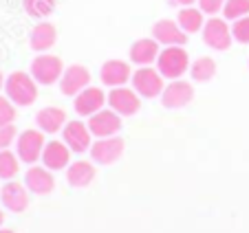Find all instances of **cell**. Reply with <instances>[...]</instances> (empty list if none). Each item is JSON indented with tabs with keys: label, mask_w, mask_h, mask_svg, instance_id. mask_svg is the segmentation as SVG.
Wrapping results in <instances>:
<instances>
[{
	"label": "cell",
	"mask_w": 249,
	"mask_h": 233,
	"mask_svg": "<svg viewBox=\"0 0 249 233\" xmlns=\"http://www.w3.org/2000/svg\"><path fill=\"white\" fill-rule=\"evenodd\" d=\"M5 80H7V77L2 75V70H0V90H5Z\"/></svg>",
	"instance_id": "obj_33"
},
{
	"label": "cell",
	"mask_w": 249,
	"mask_h": 233,
	"mask_svg": "<svg viewBox=\"0 0 249 233\" xmlns=\"http://www.w3.org/2000/svg\"><path fill=\"white\" fill-rule=\"evenodd\" d=\"M231 35H234V42L249 44V16L234 20V24H231Z\"/></svg>",
	"instance_id": "obj_28"
},
{
	"label": "cell",
	"mask_w": 249,
	"mask_h": 233,
	"mask_svg": "<svg viewBox=\"0 0 249 233\" xmlns=\"http://www.w3.org/2000/svg\"><path fill=\"white\" fill-rule=\"evenodd\" d=\"M31 77L38 82L40 86H51L55 82H60L62 73H64V64L57 55H51V53H42V55L33 57L31 68H29Z\"/></svg>",
	"instance_id": "obj_5"
},
{
	"label": "cell",
	"mask_w": 249,
	"mask_h": 233,
	"mask_svg": "<svg viewBox=\"0 0 249 233\" xmlns=\"http://www.w3.org/2000/svg\"><path fill=\"white\" fill-rule=\"evenodd\" d=\"M55 0H22V7L31 18H49L55 11Z\"/></svg>",
	"instance_id": "obj_26"
},
{
	"label": "cell",
	"mask_w": 249,
	"mask_h": 233,
	"mask_svg": "<svg viewBox=\"0 0 249 233\" xmlns=\"http://www.w3.org/2000/svg\"><path fill=\"white\" fill-rule=\"evenodd\" d=\"M198 2V9L203 11L205 16H216L223 14V7H225V0H196Z\"/></svg>",
	"instance_id": "obj_31"
},
{
	"label": "cell",
	"mask_w": 249,
	"mask_h": 233,
	"mask_svg": "<svg viewBox=\"0 0 249 233\" xmlns=\"http://www.w3.org/2000/svg\"><path fill=\"white\" fill-rule=\"evenodd\" d=\"M106 103H108L110 110H115L119 116H132L139 112L141 108V97L137 95L135 88H126V86H117L108 93L106 97Z\"/></svg>",
	"instance_id": "obj_9"
},
{
	"label": "cell",
	"mask_w": 249,
	"mask_h": 233,
	"mask_svg": "<svg viewBox=\"0 0 249 233\" xmlns=\"http://www.w3.org/2000/svg\"><path fill=\"white\" fill-rule=\"evenodd\" d=\"M159 42L155 37H139L135 40L128 51V57H130L132 64L137 66H152L157 64V57H159Z\"/></svg>",
	"instance_id": "obj_19"
},
{
	"label": "cell",
	"mask_w": 249,
	"mask_h": 233,
	"mask_svg": "<svg viewBox=\"0 0 249 233\" xmlns=\"http://www.w3.org/2000/svg\"><path fill=\"white\" fill-rule=\"evenodd\" d=\"M24 187L36 196H47L55 189V178L53 172L47 169L44 165H31L24 174Z\"/></svg>",
	"instance_id": "obj_14"
},
{
	"label": "cell",
	"mask_w": 249,
	"mask_h": 233,
	"mask_svg": "<svg viewBox=\"0 0 249 233\" xmlns=\"http://www.w3.org/2000/svg\"><path fill=\"white\" fill-rule=\"evenodd\" d=\"M2 222H5V214L0 211V229H2Z\"/></svg>",
	"instance_id": "obj_34"
},
{
	"label": "cell",
	"mask_w": 249,
	"mask_h": 233,
	"mask_svg": "<svg viewBox=\"0 0 249 233\" xmlns=\"http://www.w3.org/2000/svg\"><path fill=\"white\" fill-rule=\"evenodd\" d=\"M73 108L80 116H90L95 112H99L102 108H106V93L102 88H95V86H89L82 93H77L73 97Z\"/></svg>",
	"instance_id": "obj_16"
},
{
	"label": "cell",
	"mask_w": 249,
	"mask_h": 233,
	"mask_svg": "<svg viewBox=\"0 0 249 233\" xmlns=\"http://www.w3.org/2000/svg\"><path fill=\"white\" fill-rule=\"evenodd\" d=\"M36 126L38 130H42L44 134H57L64 130L66 126V112L57 106H47L42 110H38L36 115Z\"/></svg>",
	"instance_id": "obj_20"
},
{
	"label": "cell",
	"mask_w": 249,
	"mask_h": 233,
	"mask_svg": "<svg viewBox=\"0 0 249 233\" xmlns=\"http://www.w3.org/2000/svg\"><path fill=\"white\" fill-rule=\"evenodd\" d=\"M90 86V73L86 66L82 64H71L64 68L60 77V90L66 97H75L77 93H82L84 88Z\"/></svg>",
	"instance_id": "obj_11"
},
{
	"label": "cell",
	"mask_w": 249,
	"mask_h": 233,
	"mask_svg": "<svg viewBox=\"0 0 249 233\" xmlns=\"http://www.w3.org/2000/svg\"><path fill=\"white\" fill-rule=\"evenodd\" d=\"M190 75H192L194 82L205 84V82H210L212 77L216 75V62L212 60V57H207V55L196 57V60L190 64Z\"/></svg>",
	"instance_id": "obj_24"
},
{
	"label": "cell",
	"mask_w": 249,
	"mask_h": 233,
	"mask_svg": "<svg viewBox=\"0 0 249 233\" xmlns=\"http://www.w3.org/2000/svg\"><path fill=\"white\" fill-rule=\"evenodd\" d=\"M16 139H18V132H16L14 123L0 128V152H2V150H9L11 145L16 143Z\"/></svg>",
	"instance_id": "obj_30"
},
{
	"label": "cell",
	"mask_w": 249,
	"mask_h": 233,
	"mask_svg": "<svg viewBox=\"0 0 249 233\" xmlns=\"http://www.w3.org/2000/svg\"><path fill=\"white\" fill-rule=\"evenodd\" d=\"M124 150H126V143H124L122 136H106V139H97L90 145V159L97 165H113L122 159Z\"/></svg>",
	"instance_id": "obj_7"
},
{
	"label": "cell",
	"mask_w": 249,
	"mask_h": 233,
	"mask_svg": "<svg viewBox=\"0 0 249 233\" xmlns=\"http://www.w3.org/2000/svg\"><path fill=\"white\" fill-rule=\"evenodd\" d=\"M5 97H9L20 108L31 106L38 99V82L31 77V73L16 70L5 80Z\"/></svg>",
	"instance_id": "obj_1"
},
{
	"label": "cell",
	"mask_w": 249,
	"mask_h": 233,
	"mask_svg": "<svg viewBox=\"0 0 249 233\" xmlns=\"http://www.w3.org/2000/svg\"><path fill=\"white\" fill-rule=\"evenodd\" d=\"M18 167H20L18 154L11 152V150H2L0 152V181H14L18 176Z\"/></svg>",
	"instance_id": "obj_25"
},
{
	"label": "cell",
	"mask_w": 249,
	"mask_h": 233,
	"mask_svg": "<svg viewBox=\"0 0 249 233\" xmlns=\"http://www.w3.org/2000/svg\"><path fill=\"white\" fill-rule=\"evenodd\" d=\"M0 233H16V231H11V229H0Z\"/></svg>",
	"instance_id": "obj_35"
},
{
	"label": "cell",
	"mask_w": 249,
	"mask_h": 233,
	"mask_svg": "<svg viewBox=\"0 0 249 233\" xmlns=\"http://www.w3.org/2000/svg\"><path fill=\"white\" fill-rule=\"evenodd\" d=\"M190 55L183 47H163L157 57V70L163 75V80H181L190 73Z\"/></svg>",
	"instance_id": "obj_2"
},
{
	"label": "cell",
	"mask_w": 249,
	"mask_h": 233,
	"mask_svg": "<svg viewBox=\"0 0 249 233\" xmlns=\"http://www.w3.org/2000/svg\"><path fill=\"white\" fill-rule=\"evenodd\" d=\"M152 37L161 47H183L188 42V33L179 27V22L168 18L152 24Z\"/></svg>",
	"instance_id": "obj_13"
},
{
	"label": "cell",
	"mask_w": 249,
	"mask_h": 233,
	"mask_svg": "<svg viewBox=\"0 0 249 233\" xmlns=\"http://www.w3.org/2000/svg\"><path fill=\"white\" fill-rule=\"evenodd\" d=\"M62 141L71 148V152L84 154L93 145V134L84 121H66L64 130H62Z\"/></svg>",
	"instance_id": "obj_12"
},
{
	"label": "cell",
	"mask_w": 249,
	"mask_h": 233,
	"mask_svg": "<svg viewBox=\"0 0 249 233\" xmlns=\"http://www.w3.org/2000/svg\"><path fill=\"white\" fill-rule=\"evenodd\" d=\"M16 121V103L9 97H0V128Z\"/></svg>",
	"instance_id": "obj_29"
},
{
	"label": "cell",
	"mask_w": 249,
	"mask_h": 233,
	"mask_svg": "<svg viewBox=\"0 0 249 233\" xmlns=\"http://www.w3.org/2000/svg\"><path fill=\"white\" fill-rule=\"evenodd\" d=\"M177 22H179V27L183 29L185 33H198L203 31V27H205V14H203L198 7H181L179 16H177Z\"/></svg>",
	"instance_id": "obj_23"
},
{
	"label": "cell",
	"mask_w": 249,
	"mask_h": 233,
	"mask_svg": "<svg viewBox=\"0 0 249 233\" xmlns=\"http://www.w3.org/2000/svg\"><path fill=\"white\" fill-rule=\"evenodd\" d=\"M249 16V0H225V7H223V18L225 20H238Z\"/></svg>",
	"instance_id": "obj_27"
},
{
	"label": "cell",
	"mask_w": 249,
	"mask_h": 233,
	"mask_svg": "<svg viewBox=\"0 0 249 233\" xmlns=\"http://www.w3.org/2000/svg\"><path fill=\"white\" fill-rule=\"evenodd\" d=\"M132 88L137 90V95L143 99H155L163 93V75L152 66H137V70H132L130 77Z\"/></svg>",
	"instance_id": "obj_3"
},
{
	"label": "cell",
	"mask_w": 249,
	"mask_h": 233,
	"mask_svg": "<svg viewBox=\"0 0 249 233\" xmlns=\"http://www.w3.org/2000/svg\"><path fill=\"white\" fill-rule=\"evenodd\" d=\"M16 154L18 159L27 165H36V161L42 159V150L47 145V139H44L42 130H36V128H29V130H22L16 139Z\"/></svg>",
	"instance_id": "obj_4"
},
{
	"label": "cell",
	"mask_w": 249,
	"mask_h": 233,
	"mask_svg": "<svg viewBox=\"0 0 249 233\" xmlns=\"http://www.w3.org/2000/svg\"><path fill=\"white\" fill-rule=\"evenodd\" d=\"M124 116H119L115 110H110V108H102L99 112H95V115L89 116V130L93 136H97V139H106V136H115L119 134V130H122L124 126Z\"/></svg>",
	"instance_id": "obj_8"
},
{
	"label": "cell",
	"mask_w": 249,
	"mask_h": 233,
	"mask_svg": "<svg viewBox=\"0 0 249 233\" xmlns=\"http://www.w3.org/2000/svg\"><path fill=\"white\" fill-rule=\"evenodd\" d=\"M192 99H194V88L185 80H170V84H165L163 93H161V103L168 110L185 108Z\"/></svg>",
	"instance_id": "obj_10"
},
{
	"label": "cell",
	"mask_w": 249,
	"mask_h": 233,
	"mask_svg": "<svg viewBox=\"0 0 249 233\" xmlns=\"http://www.w3.org/2000/svg\"><path fill=\"white\" fill-rule=\"evenodd\" d=\"M42 165L51 172H60L71 165V148L64 141H47L42 150Z\"/></svg>",
	"instance_id": "obj_17"
},
{
	"label": "cell",
	"mask_w": 249,
	"mask_h": 233,
	"mask_svg": "<svg viewBox=\"0 0 249 233\" xmlns=\"http://www.w3.org/2000/svg\"><path fill=\"white\" fill-rule=\"evenodd\" d=\"M0 200H2L5 209L14 211V214H22L29 207V189L16 181H7L0 189Z\"/></svg>",
	"instance_id": "obj_18"
},
{
	"label": "cell",
	"mask_w": 249,
	"mask_h": 233,
	"mask_svg": "<svg viewBox=\"0 0 249 233\" xmlns=\"http://www.w3.org/2000/svg\"><path fill=\"white\" fill-rule=\"evenodd\" d=\"M95 181V165L89 161H75L66 167V183L71 187H89Z\"/></svg>",
	"instance_id": "obj_22"
},
{
	"label": "cell",
	"mask_w": 249,
	"mask_h": 233,
	"mask_svg": "<svg viewBox=\"0 0 249 233\" xmlns=\"http://www.w3.org/2000/svg\"><path fill=\"white\" fill-rule=\"evenodd\" d=\"M196 0H172V5H179V7H192Z\"/></svg>",
	"instance_id": "obj_32"
},
{
	"label": "cell",
	"mask_w": 249,
	"mask_h": 233,
	"mask_svg": "<svg viewBox=\"0 0 249 233\" xmlns=\"http://www.w3.org/2000/svg\"><path fill=\"white\" fill-rule=\"evenodd\" d=\"M201 33H203V42L210 49H214V51H227L231 47V42H234L231 29L225 18H216V16L207 18Z\"/></svg>",
	"instance_id": "obj_6"
},
{
	"label": "cell",
	"mask_w": 249,
	"mask_h": 233,
	"mask_svg": "<svg viewBox=\"0 0 249 233\" xmlns=\"http://www.w3.org/2000/svg\"><path fill=\"white\" fill-rule=\"evenodd\" d=\"M132 77V68L128 62L124 60H108L104 62L99 68V80L108 88H117V86H126Z\"/></svg>",
	"instance_id": "obj_15"
},
{
	"label": "cell",
	"mask_w": 249,
	"mask_h": 233,
	"mask_svg": "<svg viewBox=\"0 0 249 233\" xmlns=\"http://www.w3.org/2000/svg\"><path fill=\"white\" fill-rule=\"evenodd\" d=\"M57 42V29L51 22H38L29 35V47L36 53H47Z\"/></svg>",
	"instance_id": "obj_21"
}]
</instances>
